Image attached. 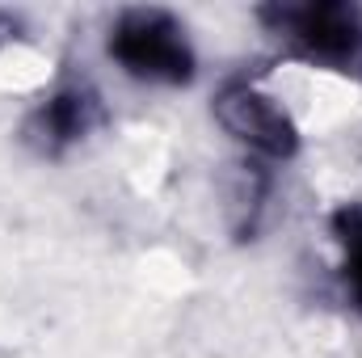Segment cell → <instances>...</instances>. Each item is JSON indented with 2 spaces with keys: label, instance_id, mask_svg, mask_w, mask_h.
<instances>
[{
  "label": "cell",
  "instance_id": "3957f363",
  "mask_svg": "<svg viewBox=\"0 0 362 358\" xmlns=\"http://www.w3.org/2000/svg\"><path fill=\"white\" fill-rule=\"evenodd\" d=\"M215 114L240 144H249L253 152H262L270 161H286L299 148V131H295L291 114L249 81L223 85V93L215 97Z\"/></svg>",
  "mask_w": 362,
  "mask_h": 358
},
{
  "label": "cell",
  "instance_id": "5b68a950",
  "mask_svg": "<svg viewBox=\"0 0 362 358\" xmlns=\"http://www.w3.org/2000/svg\"><path fill=\"white\" fill-rule=\"evenodd\" d=\"M333 232H337L341 253H346V287L362 308V207H341L333 215Z\"/></svg>",
  "mask_w": 362,
  "mask_h": 358
},
{
  "label": "cell",
  "instance_id": "277c9868",
  "mask_svg": "<svg viewBox=\"0 0 362 358\" xmlns=\"http://www.w3.org/2000/svg\"><path fill=\"white\" fill-rule=\"evenodd\" d=\"M34 122H38V135L47 139V148H64V144L89 135V127L97 122V97L85 89H64L38 110Z\"/></svg>",
  "mask_w": 362,
  "mask_h": 358
},
{
  "label": "cell",
  "instance_id": "6da1fadb",
  "mask_svg": "<svg viewBox=\"0 0 362 358\" xmlns=\"http://www.w3.org/2000/svg\"><path fill=\"white\" fill-rule=\"evenodd\" d=\"M110 55L139 81L185 85L194 76V51L185 30L160 8H131L110 30Z\"/></svg>",
  "mask_w": 362,
  "mask_h": 358
},
{
  "label": "cell",
  "instance_id": "7a4b0ae2",
  "mask_svg": "<svg viewBox=\"0 0 362 358\" xmlns=\"http://www.w3.org/2000/svg\"><path fill=\"white\" fill-rule=\"evenodd\" d=\"M262 21L316 59H350L362 47V13L354 4H274L262 8Z\"/></svg>",
  "mask_w": 362,
  "mask_h": 358
}]
</instances>
